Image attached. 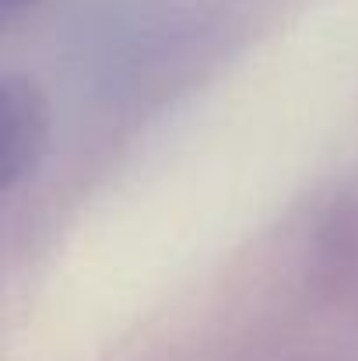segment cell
I'll return each mask as SVG.
<instances>
[{
	"label": "cell",
	"mask_w": 358,
	"mask_h": 361,
	"mask_svg": "<svg viewBox=\"0 0 358 361\" xmlns=\"http://www.w3.org/2000/svg\"><path fill=\"white\" fill-rule=\"evenodd\" d=\"M49 102L28 74L7 71L0 81V190L14 197L32 183L49 154Z\"/></svg>",
	"instance_id": "obj_1"
},
{
	"label": "cell",
	"mask_w": 358,
	"mask_h": 361,
	"mask_svg": "<svg viewBox=\"0 0 358 361\" xmlns=\"http://www.w3.org/2000/svg\"><path fill=\"white\" fill-rule=\"evenodd\" d=\"M42 0H0V18L11 25V21H18L21 14H28V11H35Z\"/></svg>",
	"instance_id": "obj_2"
}]
</instances>
